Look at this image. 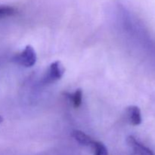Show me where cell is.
<instances>
[{"instance_id": "cell-1", "label": "cell", "mask_w": 155, "mask_h": 155, "mask_svg": "<svg viewBox=\"0 0 155 155\" xmlns=\"http://www.w3.org/2000/svg\"><path fill=\"white\" fill-rule=\"evenodd\" d=\"M12 60L18 64L26 68H30L33 67L36 62V51L31 45H28L25 47L24 51L16 54Z\"/></svg>"}, {"instance_id": "cell-2", "label": "cell", "mask_w": 155, "mask_h": 155, "mask_svg": "<svg viewBox=\"0 0 155 155\" xmlns=\"http://www.w3.org/2000/svg\"><path fill=\"white\" fill-rule=\"evenodd\" d=\"M65 68L60 61H56L51 64L43 78L45 83H52L58 81L63 77Z\"/></svg>"}, {"instance_id": "cell-3", "label": "cell", "mask_w": 155, "mask_h": 155, "mask_svg": "<svg viewBox=\"0 0 155 155\" xmlns=\"http://www.w3.org/2000/svg\"><path fill=\"white\" fill-rule=\"evenodd\" d=\"M127 143L138 155H155L150 148L138 142L133 136L127 138Z\"/></svg>"}, {"instance_id": "cell-4", "label": "cell", "mask_w": 155, "mask_h": 155, "mask_svg": "<svg viewBox=\"0 0 155 155\" xmlns=\"http://www.w3.org/2000/svg\"><path fill=\"white\" fill-rule=\"evenodd\" d=\"M127 120L133 126H139L142 123V115L139 107L135 105L130 106L126 110Z\"/></svg>"}, {"instance_id": "cell-5", "label": "cell", "mask_w": 155, "mask_h": 155, "mask_svg": "<svg viewBox=\"0 0 155 155\" xmlns=\"http://www.w3.org/2000/svg\"><path fill=\"white\" fill-rule=\"evenodd\" d=\"M72 136L77 142L85 146H92L94 142V139L87 134L80 130H74L72 132Z\"/></svg>"}, {"instance_id": "cell-6", "label": "cell", "mask_w": 155, "mask_h": 155, "mask_svg": "<svg viewBox=\"0 0 155 155\" xmlns=\"http://www.w3.org/2000/svg\"><path fill=\"white\" fill-rule=\"evenodd\" d=\"M68 98L70 99L71 102L72 103L73 106L75 108H78L82 103V99H83V92L80 89H77L74 93H65Z\"/></svg>"}, {"instance_id": "cell-7", "label": "cell", "mask_w": 155, "mask_h": 155, "mask_svg": "<svg viewBox=\"0 0 155 155\" xmlns=\"http://www.w3.org/2000/svg\"><path fill=\"white\" fill-rule=\"evenodd\" d=\"M91 148L93 151L94 155H108L107 148L102 142L94 141Z\"/></svg>"}, {"instance_id": "cell-8", "label": "cell", "mask_w": 155, "mask_h": 155, "mask_svg": "<svg viewBox=\"0 0 155 155\" xmlns=\"http://www.w3.org/2000/svg\"><path fill=\"white\" fill-rule=\"evenodd\" d=\"M14 13H15V10L12 8L8 7V6L0 5V19L11 16Z\"/></svg>"}, {"instance_id": "cell-9", "label": "cell", "mask_w": 155, "mask_h": 155, "mask_svg": "<svg viewBox=\"0 0 155 155\" xmlns=\"http://www.w3.org/2000/svg\"><path fill=\"white\" fill-rule=\"evenodd\" d=\"M2 121H3V118H2V117L0 116V124H2Z\"/></svg>"}]
</instances>
